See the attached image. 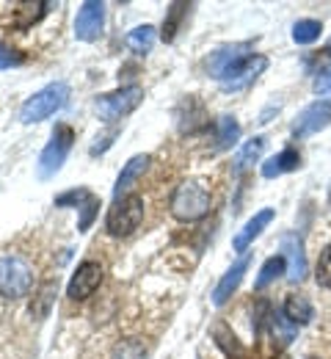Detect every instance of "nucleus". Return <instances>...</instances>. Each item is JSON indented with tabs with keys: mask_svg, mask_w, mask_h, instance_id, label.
<instances>
[{
	"mask_svg": "<svg viewBox=\"0 0 331 359\" xmlns=\"http://www.w3.org/2000/svg\"><path fill=\"white\" fill-rule=\"evenodd\" d=\"M213 194L202 180H185L171 194V216L177 222H199L210 213Z\"/></svg>",
	"mask_w": 331,
	"mask_h": 359,
	"instance_id": "1",
	"label": "nucleus"
},
{
	"mask_svg": "<svg viewBox=\"0 0 331 359\" xmlns=\"http://www.w3.org/2000/svg\"><path fill=\"white\" fill-rule=\"evenodd\" d=\"M69 100V86L64 81H55L45 86L42 91H36L34 97H28L20 108V122L22 125H34V122H42L50 119L52 114H58Z\"/></svg>",
	"mask_w": 331,
	"mask_h": 359,
	"instance_id": "2",
	"label": "nucleus"
},
{
	"mask_svg": "<svg viewBox=\"0 0 331 359\" xmlns=\"http://www.w3.org/2000/svg\"><path fill=\"white\" fill-rule=\"evenodd\" d=\"M141 222H143V199L139 194H127V196L116 199L113 208L108 210L105 229L113 238H127V235H133L141 226Z\"/></svg>",
	"mask_w": 331,
	"mask_h": 359,
	"instance_id": "3",
	"label": "nucleus"
},
{
	"mask_svg": "<svg viewBox=\"0 0 331 359\" xmlns=\"http://www.w3.org/2000/svg\"><path fill=\"white\" fill-rule=\"evenodd\" d=\"M34 287V271L22 257H0V293L6 299H22Z\"/></svg>",
	"mask_w": 331,
	"mask_h": 359,
	"instance_id": "4",
	"label": "nucleus"
},
{
	"mask_svg": "<svg viewBox=\"0 0 331 359\" xmlns=\"http://www.w3.org/2000/svg\"><path fill=\"white\" fill-rule=\"evenodd\" d=\"M72 144H75V130H72L69 125H55L48 147H45L42 155H39V177H45V180L52 177V175L64 166V161H66Z\"/></svg>",
	"mask_w": 331,
	"mask_h": 359,
	"instance_id": "5",
	"label": "nucleus"
},
{
	"mask_svg": "<svg viewBox=\"0 0 331 359\" xmlns=\"http://www.w3.org/2000/svg\"><path fill=\"white\" fill-rule=\"evenodd\" d=\"M143 100L141 86H125L119 91H111V94H102L97 100V114L102 122H116V119H125L127 114H133Z\"/></svg>",
	"mask_w": 331,
	"mask_h": 359,
	"instance_id": "6",
	"label": "nucleus"
},
{
	"mask_svg": "<svg viewBox=\"0 0 331 359\" xmlns=\"http://www.w3.org/2000/svg\"><path fill=\"white\" fill-rule=\"evenodd\" d=\"M265 67H268V58L251 53L248 58H243L240 64H235L218 83H221L224 91H240V89H246V86H251V83L265 72Z\"/></svg>",
	"mask_w": 331,
	"mask_h": 359,
	"instance_id": "7",
	"label": "nucleus"
},
{
	"mask_svg": "<svg viewBox=\"0 0 331 359\" xmlns=\"http://www.w3.org/2000/svg\"><path fill=\"white\" fill-rule=\"evenodd\" d=\"M331 125V100H315L312 105H307L298 119L293 122V135L307 138V135L321 133L323 128Z\"/></svg>",
	"mask_w": 331,
	"mask_h": 359,
	"instance_id": "8",
	"label": "nucleus"
},
{
	"mask_svg": "<svg viewBox=\"0 0 331 359\" xmlns=\"http://www.w3.org/2000/svg\"><path fill=\"white\" fill-rule=\"evenodd\" d=\"M99 282H102V266L97 260H86L72 273V279L66 285V296L72 302H83V299H89L99 287Z\"/></svg>",
	"mask_w": 331,
	"mask_h": 359,
	"instance_id": "9",
	"label": "nucleus"
},
{
	"mask_svg": "<svg viewBox=\"0 0 331 359\" xmlns=\"http://www.w3.org/2000/svg\"><path fill=\"white\" fill-rule=\"evenodd\" d=\"M102 25H105V6L97 0H86L75 17V36L80 42H94L102 34Z\"/></svg>",
	"mask_w": 331,
	"mask_h": 359,
	"instance_id": "10",
	"label": "nucleus"
},
{
	"mask_svg": "<svg viewBox=\"0 0 331 359\" xmlns=\"http://www.w3.org/2000/svg\"><path fill=\"white\" fill-rule=\"evenodd\" d=\"M251 42H237V45H227L221 47V50H216V53H210V58H207V72L216 78V81H221L235 64H240L243 58H248L251 53Z\"/></svg>",
	"mask_w": 331,
	"mask_h": 359,
	"instance_id": "11",
	"label": "nucleus"
},
{
	"mask_svg": "<svg viewBox=\"0 0 331 359\" xmlns=\"http://www.w3.org/2000/svg\"><path fill=\"white\" fill-rule=\"evenodd\" d=\"M279 249H282L284 266H287V276L293 282H301L307 276V255H304V243L298 235H282L279 241Z\"/></svg>",
	"mask_w": 331,
	"mask_h": 359,
	"instance_id": "12",
	"label": "nucleus"
},
{
	"mask_svg": "<svg viewBox=\"0 0 331 359\" xmlns=\"http://www.w3.org/2000/svg\"><path fill=\"white\" fill-rule=\"evenodd\" d=\"M274 208H265V210H260V213H254L246 224H243V229L235 235V241H232V249L235 252H246L251 243H254V238H260L262 235V229L274 222Z\"/></svg>",
	"mask_w": 331,
	"mask_h": 359,
	"instance_id": "13",
	"label": "nucleus"
},
{
	"mask_svg": "<svg viewBox=\"0 0 331 359\" xmlns=\"http://www.w3.org/2000/svg\"><path fill=\"white\" fill-rule=\"evenodd\" d=\"M248 263H251V257H248V255H243L235 266L221 276V282H218V285H216V290H213V304H218V307H221V304H227V302H230V296L235 293L237 285L243 282V273L248 271Z\"/></svg>",
	"mask_w": 331,
	"mask_h": 359,
	"instance_id": "14",
	"label": "nucleus"
},
{
	"mask_svg": "<svg viewBox=\"0 0 331 359\" xmlns=\"http://www.w3.org/2000/svg\"><path fill=\"white\" fill-rule=\"evenodd\" d=\"M8 8H11V22L8 25L14 31H28L31 25H36L48 14L50 3H45V0H36V3H14Z\"/></svg>",
	"mask_w": 331,
	"mask_h": 359,
	"instance_id": "15",
	"label": "nucleus"
},
{
	"mask_svg": "<svg viewBox=\"0 0 331 359\" xmlns=\"http://www.w3.org/2000/svg\"><path fill=\"white\" fill-rule=\"evenodd\" d=\"M146 169H149V155H136V158H130V161L125 163V169L119 172V177H116L113 196H116V199L127 196V194H130V188L143 177V172H146Z\"/></svg>",
	"mask_w": 331,
	"mask_h": 359,
	"instance_id": "16",
	"label": "nucleus"
},
{
	"mask_svg": "<svg viewBox=\"0 0 331 359\" xmlns=\"http://www.w3.org/2000/svg\"><path fill=\"white\" fill-rule=\"evenodd\" d=\"M298 166H301V155H298V149L287 147V149H282L279 155H274V158H268V161L262 163V177L265 180L282 177V175H287V172H295Z\"/></svg>",
	"mask_w": 331,
	"mask_h": 359,
	"instance_id": "17",
	"label": "nucleus"
},
{
	"mask_svg": "<svg viewBox=\"0 0 331 359\" xmlns=\"http://www.w3.org/2000/svg\"><path fill=\"white\" fill-rule=\"evenodd\" d=\"M284 318H287L290 323H295V326H304V323H309V320L315 318V307L309 304L307 296L290 293L287 302H284Z\"/></svg>",
	"mask_w": 331,
	"mask_h": 359,
	"instance_id": "18",
	"label": "nucleus"
},
{
	"mask_svg": "<svg viewBox=\"0 0 331 359\" xmlns=\"http://www.w3.org/2000/svg\"><path fill=\"white\" fill-rule=\"evenodd\" d=\"M213 337H216V343L221 346V351H224L227 357H235V359L243 357V346L237 343L235 332H232L227 323H216V326H213Z\"/></svg>",
	"mask_w": 331,
	"mask_h": 359,
	"instance_id": "19",
	"label": "nucleus"
},
{
	"mask_svg": "<svg viewBox=\"0 0 331 359\" xmlns=\"http://www.w3.org/2000/svg\"><path fill=\"white\" fill-rule=\"evenodd\" d=\"M284 257L282 255H276V257H268L265 263H262V269H260V273H257V279H254V287L257 290H265L271 282H276L279 276L284 273Z\"/></svg>",
	"mask_w": 331,
	"mask_h": 359,
	"instance_id": "20",
	"label": "nucleus"
},
{
	"mask_svg": "<svg viewBox=\"0 0 331 359\" xmlns=\"http://www.w3.org/2000/svg\"><path fill=\"white\" fill-rule=\"evenodd\" d=\"M155 45V28L152 25H139L127 34V47L136 53V55H146Z\"/></svg>",
	"mask_w": 331,
	"mask_h": 359,
	"instance_id": "21",
	"label": "nucleus"
},
{
	"mask_svg": "<svg viewBox=\"0 0 331 359\" xmlns=\"http://www.w3.org/2000/svg\"><path fill=\"white\" fill-rule=\"evenodd\" d=\"M321 34H323V25L318 20H298L293 25V42L295 45H312L321 39Z\"/></svg>",
	"mask_w": 331,
	"mask_h": 359,
	"instance_id": "22",
	"label": "nucleus"
},
{
	"mask_svg": "<svg viewBox=\"0 0 331 359\" xmlns=\"http://www.w3.org/2000/svg\"><path fill=\"white\" fill-rule=\"evenodd\" d=\"M262 149H265V138L262 135H257V138H251L240 152H237V158H235V169L237 172H246L260 155H262Z\"/></svg>",
	"mask_w": 331,
	"mask_h": 359,
	"instance_id": "23",
	"label": "nucleus"
},
{
	"mask_svg": "<svg viewBox=\"0 0 331 359\" xmlns=\"http://www.w3.org/2000/svg\"><path fill=\"white\" fill-rule=\"evenodd\" d=\"M190 6L188 3H171L169 6V14H166V22H163V42H174V36H177V28H180V20L185 17V11H188Z\"/></svg>",
	"mask_w": 331,
	"mask_h": 359,
	"instance_id": "24",
	"label": "nucleus"
},
{
	"mask_svg": "<svg viewBox=\"0 0 331 359\" xmlns=\"http://www.w3.org/2000/svg\"><path fill=\"white\" fill-rule=\"evenodd\" d=\"M240 138V125L235 116H221L218 119V149H230L235 147Z\"/></svg>",
	"mask_w": 331,
	"mask_h": 359,
	"instance_id": "25",
	"label": "nucleus"
},
{
	"mask_svg": "<svg viewBox=\"0 0 331 359\" xmlns=\"http://www.w3.org/2000/svg\"><path fill=\"white\" fill-rule=\"evenodd\" d=\"M318 285H323L326 290H331V246H326L318 257Z\"/></svg>",
	"mask_w": 331,
	"mask_h": 359,
	"instance_id": "26",
	"label": "nucleus"
},
{
	"mask_svg": "<svg viewBox=\"0 0 331 359\" xmlns=\"http://www.w3.org/2000/svg\"><path fill=\"white\" fill-rule=\"evenodd\" d=\"M92 194L86 188H75V191H66L61 196H55V208H69V205H83Z\"/></svg>",
	"mask_w": 331,
	"mask_h": 359,
	"instance_id": "27",
	"label": "nucleus"
},
{
	"mask_svg": "<svg viewBox=\"0 0 331 359\" xmlns=\"http://www.w3.org/2000/svg\"><path fill=\"white\" fill-rule=\"evenodd\" d=\"M80 210H83V216H80V224L78 226H80V232H86V229L92 226V222H94L97 210H99V199H97V196H89Z\"/></svg>",
	"mask_w": 331,
	"mask_h": 359,
	"instance_id": "28",
	"label": "nucleus"
},
{
	"mask_svg": "<svg viewBox=\"0 0 331 359\" xmlns=\"http://www.w3.org/2000/svg\"><path fill=\"white\" fill-rule=\"evenodd\" d=\"M22 64V55L14 53L11 47L0 45V69H11V67H20Z\"/></svg>",
	"mask_w": 331,
	"mask_h": 359,
	"instance_id": "29",
	"label": "nucleus"
},
{
	"mask_svg": "<svg viewBox=\"0 0 331 359\" xmlns=\"http://www.w3.org/2000/svg\"><path fill=\"white\" fill-rule=\"evenodd\" d=\"M284 320H287L284 315H276V318H274V332L282 334V343H290V340H293V332H295V323H284Z\"/></svg>",
	"mask_w": 331,
	"mask_h": 359,
	"instance_id": "30",
	"label": "nucleus"
},
{
	"mask_svg": "<svg viewBox=\"0 0 331 359\" xmlns=\"http://www.w3.org/2000/svg\"><path fill=\"white\" fill-rule=\"evenodd\" d=\"M113 138H116V130H111V133H105V135H102V138H97V144H94V147H92V155H99L102 149H108Z\"/></svg>",
	"mask_w": 331,
	"mask_h": 359,
	"instance_id": "31",
	"label": "nucleus"
},
{
	"mask_svg": "<svg viewBox=\"0 0 331 359\" xmlns=\"http://www.w3.org/2000/svg\"><path fill=\"white\" fill-rule=\"evenodd\" d=\"M315 91H318V94H329L331 91V69L329 72H323V75L315 81Z\"/></svg>",
	"mask_w": 331,
	"mask_h": 359,
	"instance_id": "32",
	"label": "nucleus"
},
{
	"mask_svg": "<svg viewBox=\"0 0 331 359\" xmlns=\"http://www.w3.org/2000/svg\"><path fill=\"white\" fill-rule=\"evenodd\" d=\"M309 359H318V357H309Z\"/></svg>",
	"mask_w": 331,
	"mask_h": 359,
	"instance_id": "33",
	"label": "nucleus"
},
{
	"mask_svg": "<svg viewBox=\"0 0 331 359\" xmlns=\"http://www.w3.org/2000/svg\"><path fill=\"white\" fill-rule=\"evenodd\" d=\"M329 50H331V47H329Z\"/></svg>",
	"mask_w": 331,
	"mask_h": 359,
	"instance_id": "34",
	"label": "nucleus"
}]
</instances>
